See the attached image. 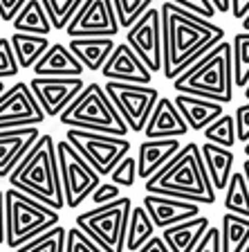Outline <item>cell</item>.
I'll return each mask as SVG.
<instances>
[{
	"instance_id": "cell-1",
	"label": "cell",
	"mask_w": 249,
	"mask_h": 252,
	"mask_svg": "<svg viewBox=\"0 0 249 252\" xmlns=\"http://www.w3.org/2000/svg\"><path fill=\"white\" fill-rule=\"evenodd\" d=\"M162 9L164 32V77L175 81L182 72L202 61L213 47L224 41V30L209 18L182 9L166 0Z\"/></svg>"
},
{
	"instance_id": "cell-2",
	"label": "cell",
	"mask_w": 249,
	"mask_h": 252,
	"mask_svg": "<svg viewBox=\"0 0 249 252\" xmlns=\"http://www.w3.org/2000/svg\"><path fill=\"white\" fill-rule=\"evenodd\" d=\"M144 187L146 194L173 196V198L191 200L200 205L216 203V187L204 167L200 144L195 142L184 144L180 153L162 171H157L151 180H146Z\"/></svg>"
},
{
	"instance_id": "cell-3",
	"label": "cell",
	"mask_w": 249,
	"mask_h": 252,
	"mask_svg": "<svg viewBox=\"0 0 249 252\" xmlns=\"http://www.w3.org/2000/svg\"><path fill=\"white\" fill-rule=\"evenodd\" d=\"M7 180H9V187L50 205L52 210L61 212L65 207L56 142L47 133L38 137L36 144L16 164V169L9 173Z\"/></svg>"
},
{
	"instance_id": "cell-4",
	"label": "cell",
	"mask_w": 249,
	"mask_h": 252,
	"mask_svg": "<svg viewBox=\"0 0 249 252\" xmlns=\"http://www.w3.org/2000/svg\"><path fill=\"white\" fill-rule=\"evenodd\" d=\"M234 63H231V43L222 41L211 52L197 61L193 68L182 72L173 81V90L184 94H195L227 106L234 99Z\"/></svg>"
},
{
	"instance_id": "cell-5",
	"label": "cell",
	"mask_w": 249,
	"mask_h": 252,
	"mask_svg": "<svg viewBox=\"0 0 249 252\" xmlns=\"http://www.w3.org/2000/svg\"><path fill=\"white\" fill-rule=\"evenodd\" d=\"M63 126L83 128V131H99L110 135H124L130 131L124 117L114 108L104 86L88 84L79 93V97L58 115Z\"/></svg>"
},
{
	"instance_id": "cell-6",
	"label": "cell",
	"mask_w": 249,
	"mask_h": 252,
	"mask_svg": "<svg viewBox=\"0 0 249 252\" xmlns=\"http://www.w3.org/2000/svg\"><path fill=\"white\" fill-rule=\"evenodd\" d=\"M5 214H7V239L5 246L18 250L27 241L36 239L38 234L50 227L58 225V212L50 205L23 194L18 189L9 187L5 191Z\"/></svg>"
},
{
	"instance_id": "cell-7",
	"label": "cell",
	"mask_w": 249,
	"mask_h": 252,
	"mask_svg": "<svg viewBox=\"0 0 249 252\" xmlns=\"http://www.w3.org/2000/svg\"><path fill=\"white\" fill-rule=\"evenodd\" d=\"M130 212H133V200L121 196L114 203L81 212L77 216V227H81L106 252H124Z\"/></svg>"
},
{
	"instance_id": "cell-8",
	"label": "cell",
	"mask_w": 249,
	"mask_h": 252,
	"mask_svg": "<svg viewBox=\"0 0 249 252\" xmlns=\"http://www.w3.org/2000/svg\"><path fill=\"white\" fill-rule=\"evenodd\" d=\"M56 153L63 194H65V207L77 210L85 200H90L92 191L101 185V176L65 137L61 142H56Z\"/></svg>"
},
{
	"instance_id": "cell-9",
	"label": "cell",
	"mask_w": 249,
	"mask_h": 252,
	"mask_svg": "<svg viewBox=\"0 0 249 252\" xmlns=\"http://www.w3.org/2000/svg\"><path fill=\"white\" fill-rule=\"evenodd\" d=\"M65 140L81 153L104 178L110 176L112 169L130 153L133 144L124 135H110L99 131H83V128H68Z\"/></svg>"
},
{
	"instance_id": "cell-10",
	"label": "cell",
	"mask_w": 249,
	"mask_h": 252,
	"mask_svg": "<svg viewBox=\"0 0 249 252\" xmlns=\"http://www.w3.org/2000/svg\"><path fill=\"white\" fill-rule=\"evenodd\" d=\"M104 88L130 131L144 133L153 115V108L160 101L157 88L141 84H121V81H106Z\"/></svg>"
},
{
	"instance_id": "cell-11",
	"label": "cell",
	"mask_w": 249,
	"mask_h": 252,
	"mask_svg": "<svg viewBox=\"0 0 249 252\" xmlns=\"http://www.w3.org/2000/svg\"><path fill=\"white\" fill-rule=\"evenodd\" d=\"M128 43L153 74L164 70V32H162V9L151 7L139 21L128 30Z\"/></svg>"
},
{
	"instance_id": "cell-12",
	"label": "cell",
	"mask_w": 249,
	"mask_h": 252,
	"mask_svg": "<svg viewBox=\"0 0 249 252\" xmlns=\"http://www.w3.org/2000/svg\"><path fill=\"white\" fill-rule=\"evenodd\" d=\"M47 120L36 94L31 93L29 84L18 81L0 94V131L2 128H23L38 126Z\"/></svg>"
},
{
	"instance_id": "cell-13",
	"label": "cell",
	"mask_w": 249,
	"mask_h": 252,
	"mask_svg": "<svg viewBox=\"0 0 249 252\" xmlns=\"http://www.w3.org/2000/svg\"><path fill=\"white\" fill-rule=\"evenodd\" d=\"M119 21L114 11L112 0H85L79 14L68 25L70 38L81 36H117L119 34Z\"/></svg>"
},
{
	"instance_id": "cell-14",
	"label": "cell",
	"mask_w": 249,
	"mask_h": 252,
	"mask_svg": "<svg viewBox=\"0 0 249 252\" xmlns=\"http://www.w3.org/2000/svg\"><path fill=\"white\" fill-rule=\"evenodd\" d=\"M47 117H58L79 97L85 84L81 77H34L29 84Z\"/></svg>"
},
{
	"instance_id": "cell-15",
	"label": "cell",
	"mask_w": 249,
	"mask_h": 252,
	"mask_svg": "<svg viewBox=\"0 0 249 252\" xmlns=\"http://www.w3.org/2000/svg\"><path fill=\"white\" fill-rule=\"evenodd\" d=\"M108 81H121V84H141V86H151L153 72L148 70L144 61L139 59V54L128 45V43H119L112 50L110 59L106 61V65L101 68Z\"/></svg>"
},
{
	"instance_id": "cell-16",
	"label": "cell",
	"mask_w": 249,
	"mask_h": 252,
	"mask_svg": "<svg viewBox=\"0 0 249 252\" xmlns=\"http://www.w3.org/2000/svg\"><path fill=\"white\" fill-rule=\"evenodd\" d=\"M141 205L146 207L148 216L153 219L157 230H166L171 225H177L182 220L200 216V203L191 200L173 198V196H160V194H146Z\"/></svg>"
},
{
	"instance_id": "cell-17",
	"label": "cell",
	"mask_w": 249,
	"mask_h": 252,
	"mask_svg": "<svg viewBox=\"0 0 249 252\" xmlns=\"http://www.w3.org/2000/svg\"><path fill=\"white\" fill-rule=\"evenodd\" d=\"M38 137H41L38 126L2 128L0 131V178H9V173L27 156V151L36 144Z\"/></svg>"
},
{
	"instance_id": "cell-18",
	"label": "cell",
	"mask_w": 249,
	"mask_h": 252,
	"mask_svg": "<svg viewBox=\"0 0 249 252\" xmlns=\"http://www.w3.org/2000/svg\"><path fill=\"white\" fill-rule=\"evenodd\" d=\"M191 131L184 122L180 108L168 97H160V101L153 108V115L144 128L146 140H164V137H184Z\"/></svg>"
},
{
	"instance_id": "cell-19",
	"label": "cell",
	"mask_w": 249,
	"mask_h": 252,
	"mask_svg": "<svg viewBox=\"0 0 249 252\" xmlns=\"http://www.w3.org/2000/svg\"><path fill=\"white\" fill-rule=\"evenodd\" d=\"M184 147L180 137H164V140H144L139 144L137 171L141 180H151L157 171L166 167Z\"/></svg>"
},
{
	"instance_id": "cell-20",
	"label": "cell",
	"mask_w": 249,
	"mask_h": 252,
	"mask_svg": "<svg viewBox=\"0 0 249 252\" xmlns=\"http://www.w3.org/2000/svg\"><path fill=\"white\" fill-rule=\"evenodd\" d=\"M31 72H34V77H81L85 72V68L68 45L54 43L38 59V63L31 68Z\"/></svg>"
},
{
	"instance_id": "cell-21",
	"label": "cell",
	"mask_w": 249,
	"mask_h": 252,
	"mask_svg": "<svg viewBox=\"0 0 249 252\" xmlns=\"http://www.w3.org/2000/svg\"><path fill=\"white\" fill-rule=\"evenodd\" d=\"M175 106L180 108L184 122L193 131H204L211 122H216L220 115H224V104L213 99H204V97H195V94H175Z\"/></svg>"
},
{
	"instance_id": "cell-22",
	"label": "cell",
	"mask_w": 249,
	"mask_h": 252,
	"mask_svg": "<svg viewBox=\"0 0 249 252\" xmlns=\"http://www.w3.org/2000/svg\"><path fill=\"white\" fill-rule=\"evenodd\" d=\"M68 47L74 52V57L83 63V68L90 72H101L106 61L110 59L112 50L117 43L112 36H81V38H70Z\"/></svg>"
},
{
	"instance_id": "cell-23",
	"label": "cell",
	"mask_w": 249,
	"mask_h": 252,
	"mask_svg": "<svg viewBox=\"0 0 249 252\" xmlns=\"http://www.w3.org/2000/svg\"><path fill=\"white\" fill-rule=\"evenodd\" d=\"M211 227V220L207 216H195V219L182 220L177 225H171L162 230L166 246L171 248V252H193V248L202 241V236Z\"/></svg>"
},
{
	"instance_id": "cell-24",
	"label": "cell",
	"mask_w": 249,
	"mask_h": 252,
	"mask_svg": "<svg viewBox=\"0 0 249 252\" xmlns=\"http://www.w3.org/2000/svg\"><path fill=\"white\" fill-rule=\"evenodd\" d=\"M202 151V160H204V167H207L209 176H211V183L216 187V191H224L231 180V169H234V162H236V156L231 149H224V147H218V144H202L200 147Z\"/></svg>"
},
{
	"instance_id": "cell-25",
	"label": "cell",
	"mask_w": 249,
	"mask_h": 252,
	"mask_svg": "<svg viewBox=\"0 0 249 252\" xmlns=\"http://www.w3.org/2000/svg\"><path fill=\"white\" fill-rule=\"evenodd\" d=\"M14 54L21 63V70H31L38 63V59L50 50V38L38 36V34H23V32H14L9 36Z\"/></svg>"
},
{
	"instance_id": "cell-26",
	"label": "cell",
	"mask_w": 249,
	"mask_h": 252,
	"mask_svg": "<svg viewBox=\"0 0 249 252\" xmlns=\"http://www.w3.org/2000/svg\"><path fill=\"white\" fill-rule=\"evenodd\" d=\"M52 23L47 16L45 7L41 0H27V5L18 11L14 18V32H23V34H38V36H47L52 32Z\"/></svg>"
},
{
	"instance_id": "cell-27",
	"label": "cell",
	"mask_w": 249,
	"mask_h": 252,
	"mask_svg": "<svg viewBox=\"0 0 249 252\" xmlns=\"http://www.w3.org/2000/svg\"><path fill=\"white\" fill-rule=\"evenodd\" d=\"M220 241H222V252H245L249 246V219L238 214L222 216L220 223Z\"/></svg>"
},
{
	"instance_id": "cell-28",
	"label": "cell",
	"mask_w": 249,
	"mask_h": 252,
	"mask_svg": "<svg viewBox=\"0 0 249 252\" xmlns=\"http://www.w3.org/2000/svg\"><path fill=\"white\" fill-rule=\"evenodd\" d=\"M155 230H157L155 223L148 216L144 205H133L130 220H128V234H126V250L137 252L151 236H155Z\"/></svg>"
},
{
	"instance_id": "cell-29",
	"label": "cell",
	"mask_w": 249,
	"mask_h": 252,
	"mask_svg": "<svg viewBox=\"0 0 249 252\" xmlns=\"http://www.w3.org/2000/svg\"><path fill=\"white\" fill-rule=\"evenodd\" d=\"M224 210L249 219V185L243 171L231 173V180L224 189Z\"/></svg>"
},
{
	"instance_id": "cell-30",
	"label": "cell",
	"mask_w": 249,
	"mask_h": 252,
	"mask_svg": "<svg viewBox=\"0 0 249 252\" xmlns=\"http://www.w3.org/2000/svg\"><path fill=\"white\" fill-rule=\"evenodd\" d=\"M231 63L236 88L245 90L249 84V32H240L231 38Z\"/></svg>"
},
{
	"instance_id": "cell-31",
	"label": "cell",
	"mask_w": 249,
	"mask_h": 252,
	"mask_svg": "<svg viewBox=\"0 0 249 252\" xmlns=\"http://www.w3.org/2000/svg\"><path fill=\"white\" fill-rule=\"evenodd\" d=\"M65 246H68V230L63 225H54L14 252H65Z\"/></svg>"
},
{
	"instance_id": "cell-32",
	"label": "cell",
	"mask_w": 249,
	"mask_h": 252,
	"mask_svg": "<svg viewBox=\"0 0 249 252\" xmlns=\"http://www.w3.org/2000/svg\"><path fill=\"white\" fill-rule=\"evenodd\" d=\"M204 137L207 142L211 144H218V147H224V149H234V144L238 142V128H236V117L224 113L220 115L216 122L204 128Z\"/></svg>"
},
{
	"instance_id": "cell-33",
	"label": "cell",
	"mask_w": 249,
	"mask_h": 252,
	"mask_svg": "<svg viewBox=\"0 0 249 252\" xmlns=\"http://www.w3.org/2000/svg\"><path fill=\"white\" fill-rule=\"evenodd\" d=\"M41 2L45 7L47 16H50L52 27L63 32V30H68V25L72 23L74 16L79 14V9L83 7L85 0H41Z\"/></svg>"
},
{
	"instance_id": "cell-34",
	"label": "cell",
	"mask_w": 249,
	"mask_h": 252,
	"mask_svg": "<svg viewBox=\"0 0 249 252\" xmlns=\"http://www.w3.org/2000/svg\"><path fill=\"white\" fill-rule=\"evenodd\" d=\"M112 5H114V11H117L119 27L130 30L146 11L151 9L153 0H112Z\"/></svg>"
},
{
	"instance_id": "cell-35",
	"label": "cell",
	"mask_w": 249,
	"mask_h": 252,
	"mask_svg": "<svg viewBox=\"0 0 249 252\" xmlns=\"http://www.w3.org/2000/svg\"><path fill=\"white\" fill-rule=\"evenodd\" d=\"M137 176H139V171H137V158L126 156L124 160L112 169V173H110V183L119 185V187H133L135 180H137Z\"/></svg>"
},
{
	"instance_id": "cell-36",
	"label": "cell",
	"mask_w": 249,
	"mask_h": 252,
	"mask_svg": "<svg viewBox=\"0 0 249 252\" xmlns=\"http://www.w3.org/2000/svg\"><path fill=\"white\" fill-rule=\"evenodd\" d=\"M21 72V63L14 54L9 36H0V81L7 77H16Z\"/></svg>"
},
{
	"instance_id": "cell-37",
	"label": "cell",
	"mask_w": 249,
	"mask_h": 252,
	"mask_svg": "<svg viewBox=\"0 0 249 252\" xmlns=\"http://www.w3.org/2000/svg\"><path fill=\"white\" fill-rule=\"evenodd\" d=\"M65 252H106L101 246L90 239L81 227H70L68 230V246H65Z\"/></svg>"
},
{
	"instance_id": "cell-38",
	"label": "cell",
	"mask_w": 249,
	"mask_h": 252,
	"mask_svg": "<svg viewBox=\"0 0 249 252\" xmlns=\"http://www.w3.org/2000/svg\"><path fill=\"white\" fill-rule=\"evenodd\" d=\"M168 2H173V5L182 7V9L191 11V14H197L202 16V18H216V14H218V9L213 7L211 0H168Z\"/></svg>"
},
{
	"instance_id": "cell-39",
	"label": "cell",
	"mask_w": 249,
	"mask_h": 252,
	"mask_svg": "<svg viewBox=\"0 0 249 252\" xmlns=\"http://www.w3.org/2000/svg\"><path fill=\"white\" fill-rule=\"evenodd\" d=\"M117 198H121V187L114 183H101L97 189L92 191L90 200L94 203V207H101V205L114 203Z\"/></svg>"
},
{
	"instance_id": "cell-40",
	"label": "cell",
	"mask_w": 249,
	"mask_h": 252,
	"mask_svg": "<svg viewBox=\"0 0 249 252\" xmlns=\"http://www.w3.org/2000/svg\"><path fill=\"white\" fill-rule=\"evenodd\" d=\"M193 252H222V241H220V227H209L202 241L193 248Z\"/></svg>"
},
{
	"instance_id": "cell-41",
	"label": "cell",
	"mask_w": 249,
	"mask_h": 252,
	"mask_svg": "<svg viewBox=\"0 0 249 252\" xmlns=\"http://www.w3.org/2000/svg\"><path fill=\"white\" fill-rule=\"evenodd\" d=\"M234 117H236V128H238V142L247 144L249 142V99L236 108Z\"/></svg>"
},
{
	"instance_id": "cell-42",
	"label": "cell",
	"mask_w": 249,
	"mask_h": 252,
	"mask_svg": "<svg viewBox=\"0 0 249 252\" xmlns=\"http://www.w3.org/2000/svg\"><path fill=\"white\" fill-rule=\"evenodd\" d=\"M25 5L27 0H0V21L14 23V18Z\"/></svg>"
},
{
	"instance_id": "cell-43",
	"label": "cell",
	"mask_w": 249,
	"mask_h": 252,
	"mask_svg": "<svg viewBox=\"0 0 249 252\" xmlns=\"http://www.w3.org/2000/svg\"><path fill=\"white\" fill-rule=\"evenodd\" d=\"M137 252H171V248L166 246L164 236L155 234V236H151V239H148V241H146Z\"/></svg>"
},
{
	"instance_id": "cell-44",
	"label": "cell",
	"mask_w": 249,
	"mask_h": 252,
	"mask_svg": "<svg viewBox=\"0 0 249 252\" xmlns=\"http://www.w3.org/2000/svg\"><path fill=\"white\" fill-rule=\"evenodd\" d=\"M7 239V214H5V191L0 189V246Z\"/></svg>"
},
{
	"instance_id": "cell-45",
	"label": "cell",
	"mask_w": 249,
	"mask_h": 252,
	"mask_svg": "<svg viewBox=\"0 0 249 252\" xmlns=\"http://www.w3.org/2000/svg\"><path fill=\"white\" fill-rule=\"evenodd\" d=\"M249 11V0H231V16L243 21Z\"/></svg>"
},
{
	"instance_id": "cell-46",
	"label": "cell",
	"mask_w": 249,
	"mask_h": 252,
	"mask_svg": "<svg viewBox=\"0 0 249 252\" xmlns=\"http://www.w3.org/2000/svg\"><path fill=\"white\" fill-rule=\"evenodd\" d=\"M211 2L218 9V14H229L231 11V0H211Z\"/></svg>"
},
{
	"instance_id": "cell-47",
	"label": "cell",
	"mask_w": 249,
	"mask_h": 252,
	"mask_svg": "<svg viewBox=\"0 0 249 252\" xmlns=\"http://www.w3.org/2000/svg\"><path fill=\"white\" fill-rule=\"evenodd\" d=\"M243 173H245V178H247V185H249V158H245V162H243Z\"/></svg>"
},
{
	"instance_id": "cell-48",
	"label": "cell",
	"mask_w": 249,
	"mask_h": 252,
	"mask_svg": "<svg viewBox=\"0 0 249 252\" xmlns=\"http://www.w3.org/2000/svg\"><path fill=\"white\" fill-rule=\"evenodd\" d=\"M240 23H243V32H249V11H247V16H245Z\"/></svg>"
},
{
	"instance_id": "cell-49",
	"label": "cell",
	"mask_w": 249,
	"mask_h": 252,
	"mask_svg": "<svg viewBox=\"0 0 249 252\" xmlns=\"http://www.w3.org/2000/svg\"><path fill=\"white\" fill-rule=\"evenodd\" d=\"M243 93H245V99H249V84H247V88H245Z\"/></svg>"
},
{
	"instance_id": "cell-50",
	"label": "cell",
	"mask_w": 249,
	"mask_h": 252,
	"mask_svg": "<svg viewBox=\"0 0 249 252\" xmlns=\"http://www.w3.org/2000/svg\"><path fill=\"white\" fill-rule=\"evenodd\" d=\"M245 158H249V142L245 144Z\"/></svg>"
},
{
	"instance_id": "cell-51",
	"label": "cell",
	"mask_w": 249,
	"mask_h": 252,
	"mask_svg": "<svg viewBox=\"0 0 249 252\" xmlns=\"http://www.w3.org/2000/svg\"><path fill=\"white\" fill-rule=\"evenodd\" d=\"M5 90H7V88H5V84H2V81H0V94L5 93Z\"/></svg>"
},
{
	"instance_id": "cell-52",
	"label": "cell",
	"mask_w": 249,
	"mask_h": 252,
	"mask_svg": "<svg viewBox=\"0 0 249 252\" xmlns=\"http://www.w3.org/2000/svg\"><path fill=\"white\" fill-rule=\"evenodd\" d=\"M245 252H249V246H247V248H245Z\"/></svg>"
}]
</instances>
